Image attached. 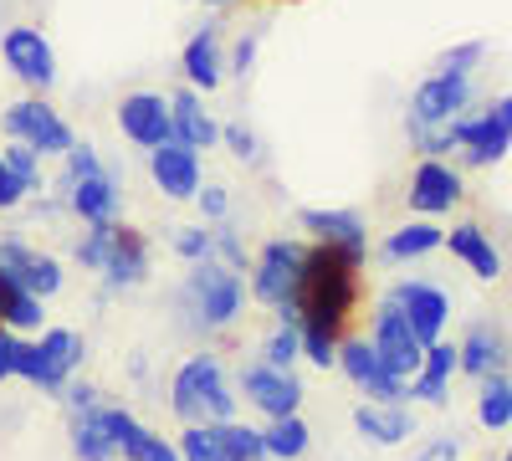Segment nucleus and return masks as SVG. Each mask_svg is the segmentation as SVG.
<instances>
[{
    "mask_svg": "<svg viewBox=\"0 0 512 461\" xmlns=\"http://www.w3.org/2000/svg\"><path fill=\"white\" fill-rule=\"evenodd\" d=\"M369 344L379 349L384 369H390L395 380H415V374H420L425 344L410 333V323H405V313L395 308L390 292H384V303H379V313H374V339H369Z\"/></svg>",
    "mask_w": 512,
    "mask_h": 461,
    "instance_id": "obj_7",
    "label": "nucleus"
},
{
    "mask_svg": "<svg viewBox=\"0 0 512 461\" xmlns=\"http://www.w3.org/2000/svg\"><path fill=\"white\" fill-rule=\"evenodd\" d=\"M205 6H231V0H205Z\"/></svg>",
    "mask_w": 512,
    "mask_h": 461,
    "instance_id": "obj_52",
    "label": "nucleus"
},
{
    "mask_svg": "<svg viewBox=\"0 0 512 461\" xmlns=\"http://www.w3.org/2000/svg\"><path fill=\"white\" fill-rule=\"evenodd\" d=\"M195 200H200V211H205V221H216V226H221V221L231 216V195H226L221 185H205V190H200Z\"/></svg>",
    "mask_w": 512,
    "mask_h": 461,
    "instance_id": "obj_47",
    "label": "nucleus"
},
{
    "mask_svg": "<svg viewBox=\"0 0 512 461\" xmlns=\"http://www.w3.org/2000/svg\"><path fill=\"white\" fill-rule=\"evenodd\" d=\"M0 57H6V67L31 82V88H52L57 82V57L47 47V36H41L36 26H11L6 36H0Z\"/></svg>",
    "mask_w": 512,
    "mask_h": 461,
    "instance_id": "obj_12",
    "label": "nucleus"
},
{
    "mask_svg": "<svg viewBox=\"0 0 512 461\" xmlns=\"http://www.w3.org/2000/svg\"><path fill=\"white\" fill-rule=\"evenodd\" d=\"M6 134L16 144H31L36 154H67L77 144L72 129H67V118L57 108H47L41 98H21V103L6 108Z\"/></svg>",
    "mask_w": 512,
    "mask_h": 461,
    "instance_id": "obj_8",
    "label": "nucleus"
},
{
    "mask_svg": "<svg viewBox=\"0 0 512 461\" xmlns=\"http://www.w3.org/2000/svg\"><path fill=\"white\" fill-rule=\"evenodd\" d=\"M0 272H11L31 298H57L62 292V262L41 257L26 241H0Z\"/></svg>",
    "mask_w": 512,
    "mask_h": 461,
    "instance_id": "obj_15",
    "label": "nucleus"
},
{
    "mask_svg": "<svg viewBox=\"0 0 512 461\" xmlns=\"http://www.w3.org/2000/svg\"><path fill=\"white\" fill-rule=\"evenodd\" d=\"M82 333H72V328H47L36 344H26L21 339V359H16V374L26 385H36V390H47V395H62V385L72 380V369L82 364Z\"/></svg>",
    "mask_w": 512,
    "mask_h": 461,
    "instance_id": "obj_4",
    "label": "nucleus"
},
{
    "mask_svg": "<svg viewBox=\"0 0 512 461\" xmlns=\"http://www.w3.org/2000/svg\"><path fill=\"white\" fill-rule=\"evenodd\" d=\"M303 359V339H297V328L292 323H282L272 339L262 344V364H272V369H287L292 374V364Z\"/></svg>",
    "mask_w": 512,
    "mask_h": 461,
    "instance_id": "obj_35",
    "label": "nucleus"
},
{
    "mask_svg": "<svg viewBox=\"0 0 512 461\" xmlns=\"http://www.w3.org/2000/svg\"><path fill=\"white\" fill-rule=\"evenodd\" d=\"M72 456L77 461H113L118 446L108 441L103 421H98V410L93 415H72Z\"/></svg>",
    "mask_w": 512,
    "mask_h": 461,
    "instance_id": "obj_30",
    "label": "nucleus"
},
{
    "mask_svg": "<svg viewBox=\"0 0 512 461\" xmlns=\"http://www.w3.org/2000/svg\"><path fill=\"white\" fill-rule=\"evenodd\" d=\"M446 246H451V257L472 272V277H482V282H497V277H502V251L492 246V236H487L477 221L451 226V231H446Z\"/></svg>",
    "mask_w": 512,
    "mask_h": 461,
    "instance_id": "obj_18",
    "label": "nucleus"
},
{
    "mask_svg": "<svg viewBox=\"0 0 512 461\" xmlns=\"http://www.w3.org/2000/svg\"><path fill=\"white\" fill-rule=\"evenodd\" d=\"M482 57H487V41H461V47H451V52H441V62H436V72H441V77H472Z\"/></svg>",
    "mask_w": 512,
    "mask_h": 461,
    "instance_id": "obj_36",
    "label": "nucleus"
},
{
    "mask_svg": "<svg viewBox=\"0 0 512 461\" xmlns=\"http://www.w3.org/2000/svg\"><path fill=\"white\" fill-rule=\"evenodd\" d=\"M0 159H6L11 170L21 175L26 190H41V154H36L31 144H16V139H11V149H0Z\"/></svg>",
    "mask_w": 512,
    "mask_h": 461,
    "instance_id": "obj_39",
    "label": "nucleus"
},
{
    "mask_svg": "<svg viewBox=\"0 0 512 461\" xmlns=\"http://www.w3.org/2000/svg\"><path fill=\"white\" fill-rule=\"evenodd\" d=\"M123 461H180V446H169L164 436H154L149 426H139V436L123 446Z\"/></svg>",
    "mask_w": 512,
    "mask_h": 461,
    "instance_id": "obj_37",
    "label": "nucleus"
},
{
    "mask_svg": "<svg viewBox=\"0 0 512 461\" xmlns=\"http://www.w3.org/2000/svg\"><path fill=\"white\" fill-rule=\"evenodd\" d=\"M216 257H221L231 272H246V246H241V236H236L226 221L216 226Z\"/></svg>",
    "mask_w": 512,
    "mask_h": 461,
    "instance_id": "obj_44",
    "label": "nucleus"
},
{
    "mask_svg": "<svg viewBox=\"0 0 512 461\" xmlns=\"http://www.w3.org/2000/svg\"><path fill=\"white\" fill-rule=\"evenodd\" d=\"M103 277H108V287H139V282L149 277V241H144V231L118 226V241H113V251H108Z\"/></svg>",
    "mask_w": 512,
    "mask_h": 461,
    "instance_id": "obj_20",
    "label": "nucleus"
},
{
    "mask_svg": "<svg viewBox=\"0 0 512 461\" xmlns=\"http://www.w3.org/2000/svg\"><path fill=\"white\" fill-rule=\"evenodd\" d=\"M512 149V93H502L487 113H477V134L466 144V164H497Z\"/></svg>",
    "mask_w": 512,
    "mask_h": 461,
    "instance_id": "obj_17",
    "label": "nucleus"
},
{
    "mask_svg": "<svg viewBox=\"0 0 512 461\" xmlns=\"http://www.w3.org/2000/svg\"><path fill=\"white\" fill-rule=\"evenodd\" d=\"M62 159H67L62 190H67V185H77V180H93V175H103V159L93 154V144H72V149H67Z\"/></svg>",
    "mask_w": 512,
    "mask_h": 461,
    "instance_id": "obj_41",
    "label": "nucleus"
},
{
    "mask_svg": "<svg viewBox=\"0 0 512 461\" xmlns=\"http://www.w3.org/2000/svg\"><path fill=\"white\" fill-rule=\"evenodd\" d=\"M405 195H410V211H420V216H446L451 205L461 200V175L451 170V164H441V159H420Z\"/></svg>",
    "mask_w": 512,
    "mask_h": 461,
    "instance_id": "obj_16",
    "label": "nucleus"
},
{
    "mask_svg": "<svg viewBox=\"0 0 512 461\" xmlns=\"http://www.w3.org/2000/svg\"><path fill=\"white\" fill-rule=\"evenodd\" d=\"M149 175L169 200H195L200 195V154L180 139H169V144L149 149Z\"/></svg>",
    "mask_w": 512,
    "mask_h": 461,
    "instance_id": "obj_14",
    "label": "nucleus"
},
{
    "mask_svg": "<svg viewBox=\"0 0 512 461\" xmlns=\"http://www.w3.org/2000/svg\"><path fill=\"white\" fill-rule=\"evenodd\" d=\"M118 129L123 139H134L139 149H159L175 139V118H169V98L159 93H128L118 103Z\"/></svg>",
    "mask_w": 512,
    "mask_h": 461,
    "instance_id": "obj_13",
    "label": "nucleus"
},
{
    "mask_svg": "<svg viewBox=\"0 0 512 461\" xmlns=\"http://www.w3.org/2000/svg\"><path fill=\"white\" fill-rule=\"evenodd\" d=\"M472 103V77H425L420 88L410 93V118L405 129L410 134H425V129H446V123L461 118V108Z\"/></svg>",
    "mask_w": 512,
    "mask_h": 461,
    "instance_id": "obj_5",
    "label": "nucleus"
},
{
    "mask_svg": "<svg viewBox=\"0 0 512 461\" xmlns=\"http://www.w3.org/2000/svg\"><path fill=\"white\" fill-rule=\"evenodd\" d=\"M251 62H256V31L236 41V52H231V72H236V77H246V72H251Z\"/></svg>",
    "mask_w": 512,
    "mask_h": 461,
    "instance_id": "obj_51",
    "label": "nucleus"
},
{
    "mask_svg": "<svg viewBox=\"0 0 512 461\" xmlns=\"http://www.w3.org/2000/svg\"><path fill=\"white\" fill-rule=\"evenodd\" d=\"M241 395L267 415V421H282V415H297V405H303V380L287 369H272V364H246L241 369Z\"/></svg>",
    "mask_w": 512,
    "mask_h": 461,
    "instance_id": "obj_11",
    "label": "nucleus"
},
{
    "mask_svg": "<svg viewBox=\"0 0 512 461\" xmlns=\"http://www.w3.org/2000/svg\"><path fill=\"white\" fill-rule=\"evenodd\" d=\"M16 359H21V333L0 328V385L16 380Z\"/></svg>",
    "mask_w": 512,
    "mask_h": 461,
    "instance_id": "obj_49",
    "label": "nucleus"
},
{
    "mask_svg": "<svg viewBox=\"0 0 512 461\" xmlns=\"http://www.w3.org/2000/svg\"><path fill=\"white\" fill-rule=\"evenodd\" d=\"M436 246H446V231H441V226H431V221H410V226H400V231L384 236L379 257H384V262H415V257H431Z\"/></svg>",
    "mask_w": 512,
    "mask_h": 461,
    "instance_id": "obj_25",
    "label": "nucleus"
},
{
    "mask_svg": "<svg viewBox=\"0 0 512 461\" xmlns=\"http://www.w3.org/2000/svg\"><path fill=\"white\" fill-rule=\"evenodd\" d=\"M456 354H461V374H472V380L502 374V333L487 328V323H472V328H466V339L456 344Z\"/></svg>",
    "mask_w": 512,
    "mask_h": 461,
    "instance_id": "obj_23",
    "label": "nucleus"
},
{
    "mask_svg": "<svg viewBox=\"0 0 512 461\" xmlns=\"http://www.w3.org/2000/svg\"><path fill=\"white\" fill-rule=\"evenodd\" d=\"M338 369L349 374V385H354L359 395H369V400H379V405H405V400H410V380H395L369 339L338 344Z\"/></svg>",
    "mask_w": 512,
    "mask_h": 461,
    "instance_id": "obj_6",
    "label": "nucleus"
},
{
    "mask_svg": "<svg viewBox=\"0 0 512 461\" xmlns=\"http://www.w3.org/2000/svg\"><path fill=\"white\" fill-rule=\"evenodd\" d=\"M461 456V441L456 436H436V441H425L415 461H456Z\"/></svg>",
    "mask_w": 512,
    "mask_h": 461,
    "instance_id": "obj_50",
    "label": "nucleus"
},
{
    "mask_svg": "<svg viewBox=\"0 0 512 461\" xmlns=\"http://www.w3.org/2000/svg\"><path fill=\"white\" fill-rule=\"evenodd\" d=\"M297 339H303V359H308V364H318V369H338V333L303 323V328H297Z\"/></svg>",
    "mask_w": 512,
    "mask_h": 461,
    "instance_id": "obj_34",
    "label": "nucleus"
},
{
    "mask_svg": "<svg viewBox=\"0 0 512 461\" xmlns=\"http://www.w3.org/2000/svg\"><path fill=\"white\" fill-rule=\"evenodd\" d=\"M180 461H221V436H216V421H195L180 431Z\"/></svg>",
    "mask_w": 512,
    "mask_h": 461,
    "instance_id": "obj_32",
    "label": "nucleus"
},
{
    "mask_svg": "<svg viewBox=\"0 0 512 461\" xmlns=\"http://www.w3.org/2000/svg\"><path fill=\"white\" fill-rule=\"evenodd\" d=\"M62 400H67V410H72V415H93V410H103L93 385H72V380H67V385H62Z\"/></svg>",
    "mask_w": 512,
    "mask_h": 461,
    "instance_id": "obj_48",
    "label": "nucleus"
},
{
    "mask_svg": "<svg viewBox=\"0 0 512 461\" xmlns=\"http://www.w3.org/2000/svg\"><path fill=\"white\" fill-rule=\"evenodd\" d=\"M297 221H303V231H313V241H333V246H359L369 251V236H364V221L354 211H297Z\"/></svg>",
    "mask_w": 512,
    "mask_h": 461,
    "instance_id": "obj_24",
    "label": "nucleus"
},
{
    "mask_svg": "<svg viewBox=\"0 0 512 461\" xmlns=\"http://www.w3.org/2000/svg\"><path fill=\"white\" fill-rule=\"evenodd\" d=\"M303 251H308V246H297V241H267V246H262V257H256V272H251L256 303H267V308H277V313L292 303V287H297V267H303Z\"/></svg>",
    "mask_w": 512,
    "mask_h": 461,
    "instance_id": "obj_9",
    "label": "nucleus"
},
{
    "mask_svg": "<svg viewBox=\"0 0 512 461\" xmlns=\"http://www.w3.org/2000/svg\"><path fill=\"white\" fill-rule=\"evenodd\" d=\"M180 67H185V77H190V88H205V93L216 88L221 72H226V62H221V31H216V26L195 31V36L185 41Z\"/></svg>",
    "mask_w": 512,
    "mask_h": 461,
    "instance_id": "obj_22",
    "label": "nucleus"
},
{
    "mask_svg": "<svg viewBox=\"0 0 512 461\" xmlns=\"http://www.w3.org/2000/svg\"><path fill=\"white\" fill-rule=\"evenodd\" d=\"M67 205L88 221V226H98V221H113L118 216V185L108 180V175H93V180H77V185H67Z\"/></svg>",
    "mask_w": 512,
    "mask_h": 461,
    "instance_id": "obj_26",
    "label": "nucleus"
},
{
    "mask_svg": "<svg viewBox=\"0 0 512 461\" xmlns=\"http://www.w3.org/2000/svg\"><path fill=\"white\" fill-rule=\"evenodd\" d=\"M241 303H246V282L241 272H231L226 262H195L190 277H185V308L195 313L200 328H231L241 318Z\"/></svg>",
    "mask_w": 512,
    "mask_h": 461,
    "instance_id": "obj_3",
    "label": "nucleus"
},
{
    "mask_svg": "<svg viewBox=\"0 0 512 461\" xmlns=\"http://www.w3.org/2000/svg\"><path fill=\"white\" fill-rule=\"evenodd\" d=\"M221 139H226V144H231V154H236V159H246V164L262 159V144H256V134L246 129V123H226Z\"/></svg>",
    "mask_w": 512,
    "mask_h": 461,
    "instance_id": "obj_43",
    "label": "nucleus"
},
{
    "mask_svg": "<svg viewBox=\"0 0 512 461\" xmlns=\"http://www.w3.org/2000/svg\"><path fill=\"white\" fill-rule=\"evenodd\" d=\"M175 251L195 267V262H210L216 257V231H205V226H180L175 231Z\"/></svg>",
    "mask_w": 512,
    "mask_h": 461,
    "instance_id": "obj_38",
    "label": "nucleus"
},
{
    "mask_svg": "<svg viewBox=\"0 0 512 461\" xmlns=\"http://www.w3.org/2000/svg\"><path fill=\"white\" fill-rule=\"evenodd\" d=\"M216 436H221V461H267V441L256 426L226 421V426H216Z\"/></svg>",
    "mask_w": 512,
    "mask_h": 461,
    "instance_id": "obj_31",
    "label": "nucleus"
},
{
    "mask_svg": "<svg viewBox=\"0 0 512 461\" xmlns=\"http://www.w3.org/2000/svg\"><path fill=\"white\" fill-rule=\"evenodd\" d=\"M390 298H395V308L405 313V323H410V333L420 344H436L441 333H446V318H451V298L436 287V282H420V277H410V282H395L390 287Z\"/></svg>",
    "mask_w": 512,
    "mask_h": 461,
    "instance_id": "obj_10",
    "label": "nucleus"
},
{
    "mask_svg": "<svg viewBox=\"0 0 512 461\" xmlns=\"http://www.w3.org/2000/svg\"><path fill=\"white\" fill-rule=\"evenodd\" d=\"M456 369H461V354H456V344H446V339H436V344H425L420 374H431V380H451Z\"/></svg>",
    "mask_w": 512,
    "mask_h": 461,
    "instance_id": "obj_40",
    "label": "nucleus"
},
{
    "mask_svg": "<svg viewBox=\"0 0 512 461\" xmlns=\"http://www.w3.org/2000/svg\"><path fill=\"white\" fill-rule=\"evenodd\" d=\"M502 461H512V451H507V456H502Z\"/></svg>",
    "mask_w": 512,
    "mask_h": 461,
    "instance_id": "obj_53",
    "label": "nucleus"
},
{
    "mask_svg": "<svg viewBox=\"0 0 512 461\" xmlns=\"http://www.w3.org/2000/svg\"><path fill=\"white\" fill-rule=\"evenodd\" d=\"M169 410L180 415L185 426L195 421H236V390L226 385V369L216 354H195L175 369V380H169Z\"/></svg>",
    "mask_w": 512,
    "mask_h": 461,
    "instance_id": "obj_2",
    "label": "nucleus"
},
{
    "mask_svg": "<svg viewBox=\"0 0 512 461\" xmlns=\"http://www.w3.org/2000/svg\"><path fill=\"white\" fill-rule=\"evenodd\" d=\"M98 421H103L108 441L118 446V456H123V446H128V441L139 436V421H134V415H128V410H118V405H103V410H98Z\"/></svg>",
    "mask_w": 512,
    "mask_h": 461,
    "instance_id": "obj_42",
    "label": "nucleus"
},
{
    "mask_svg": "<svg viewBox=\"0 0 512 461\" xmlns=\"http://www.w3.org/2000/svg\"><path fill=\"white\" fill-rule=\"evenodd\" d=\"M0 328H11V333L41 328V298H31L11 272H0Z\"/></svg>",
    "mask_w": 512,
    "mask_h": 461,
    "instance_id": "obj_27",
    "label": "nucleus"
},
{
    "mask_svg": "<svg viewBox=\"0 0 512 461\" xmlns=\"http://www.w3.org/2000/svg\"><path fill=\"white\" fill-rule=\"evenodd\" d=\"M369 251L359 246H333V241H313L303 251V267H297V287H292V303L282 308V323L292 328H328V333H344V323L359 308V272H364Z\"/></svg>",
    "mask_w": 512,
    "mask_h": 461,
    "instance_id": "obj_1",
    "label": "nucleus"
},
{
    "mask_svg": "<svg viewBox=\"0 0 512 461\" xmlns=\"http://www.w3.org/2000/svg\"><path fill=\"white\" fill-rule=\"evenodd\" d=\"M26 195H31V190L21 185V175L11 170L6 159H0V211H16V205H21Z\"/></svg>",
    "mask_w": 512,
    "mask_h": 461,
    "instance_id": "obj_46",
    "label": "nucleus"
},
{
    "mask_svg": "<svg viewBox=\"0 0 512 461\" xmlns=\"http://www.w3.org/2000/svg\"><path fill=\"white\" fill-rule=\"evenodd\" d=\"M477 421L487 431H507L512 426V380L507 374H487L477 390Z\"/></svg>",
    "mask_w": 512,
    "mask_h": 461,
    "instance_id": "obj_28",
    "label": "nucleus"
},
{
    "mask_svg": "<svg viewBox=\"0 0 512 461\" xmlns=\"http://www.w3.org/2000/svg\"><path fill=\"white\" fill-rule=\"evenodd\" d=\"M446 395H451V380H431V374H415L410 380V400H420V405H446Z\"/></svg>",
    "mask_w": 512,
    "mask_h": 461,
    "instance_id": "obj_45",
    "label": "nucleus"
},
{
    "mask_svg": "<svg viewBox=\"0 0 512 461\" xmlns=\"http://www.w3.org/2000/svg\"><path fill=\"white\" fill-rule=\"evenodd\" d=\"M354 426H359V436L374 441V446H400V441L415 436V415H410L405 405H379V400H369V405L354 410Z\"/></svg>",
    "mask_w": 512,
    "mask_h": 461,
    "instance_id": "obj_21",
    "label": "nucleus"
},
{
    "mask_svg": "<svg viewBox=\"0 0 512 461\" xmlns=\"http://www.w3.org/2000/svg\"><path fill=\"white\" fill-rule=\"evenodd\" d=\"M113 241H118V221H98V226H88V236L77 241V262L88 267V272H103Z\"/></svg>",
    "mask_w": 512,
    "mask_h": 461,
    "instance_id": "obj_33",
    "label": "nucleus"
},
{
    "mask_svg": "<svg viewBox=\"0 0 512 461\" xmlns=\"http://www.w3.org/2000/svg\"><path fill=\"white\" fill-rule=\"evenodd\" d=\"M262 441H267V456H277V461H297V456L313 446V431H308L303 415H282V421H272V426L262 431Z\"/></svg>",
    "mask_w": 512,
    "mask_h": 461,
    "instance_id": "obj_29",
    "label": "nucleus"
},
{
    "mask_svg": "<svg viewBox=\"0 0 512 461\" xmlns=\"http://www.w3.org/2000/svg\"><path fill=\"white\" fill-rule=\"evenodd\" d=\"M169 118H175V139L190 144L195 154L221 144V123L200 108V93H195V88H180L175 98H169Z\"/></svg>",
    "mask_w": 512,
    "mask_h": 461,
    "instance_id": "obj_19",
    "label": "nucleus"
}]
</instances>
